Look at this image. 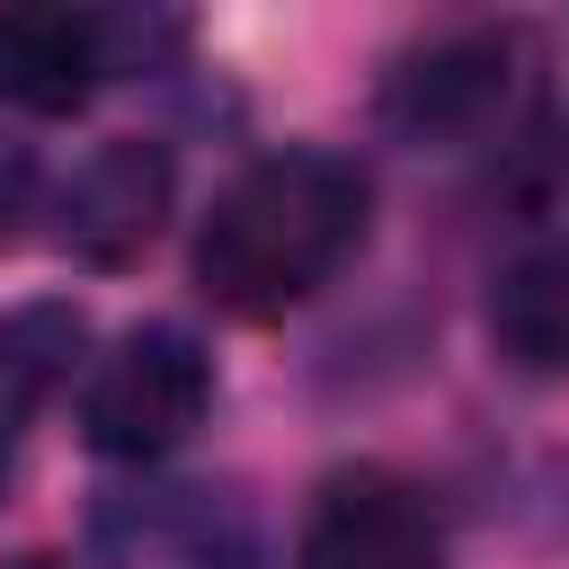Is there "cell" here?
Wrapping results in <instances>:
<instances>
[{
    "instance_id": "1",
    "label": "cell",
    "mask_w": 569,
    "mask_h": 569,
    "mask_svg": "<svg viewBox=\"0 0 569 569\" xmlns=\"http://www.w3.org/2000/svg\"><path fill=\"white\" fill-rule=\"evenodd\" d=\"M356 240H365L356 160H338V151H267L213 196L204 240H196V284L231 320H276V311L311 302L347 267Z\"/></svg>"
},
{
    "instance_id": "2",
    "label": "cell",
    "mask_w": 569,
    "mask_h": 569,
    "mask_svg": "<svg viewBox=\"0 0 569 569\" xmlns=\"http://www.w3.org/2000/svg\"><path fill=\"white\" fill-rule=\"evenodd\" d=\"M204 409H213V356L178 320L124 329L80 382V436L116 462H151V453L187 445L204 427Z\"/></svg>"
},
{
    "instance_id": "3",
    "label": "cell",
    "mask_w": 569,
    "mask_h": 569,
    "mask_svg": "<svg viewBox=\"0 0 569 569\" xmlns=\"http://www.w3.org/2000/svg\"><path fill=\"white\" fill-rule=\"evenodd\" d=\"M525 107H533V44L516 27L436 36L427 53H409L391 71V98H382V116L436 151H480L507 124H525Z\"/></svg>"
},
{
    "instance_id": "4",
    "label": "cell",
    "mask_w": 569,
    "mask_h": 569,
    "mask_svg": "<svg viewBox=\"0 0 569 569\" xmlns=\"http://www.w3.org/2000/svg\"><path fill=\"white\" fill-rule=\"evenodd\" d=\"M436 551H445V533H436L427 489L382 462L329 471L311 489V516L293 542L302 569H436Z\"/></svg>"
},
{
    "instance_id": "5",
    "label": "cell",
    "mask_w": 569,
    "mask_h": 569,
    "mask_svg": "<svg viewBox=\"0 0 569 569\" xmlns=\"http://www.w3.org/2000/svg\"><path fill=\"white\" fill-rule=\"evenodd\" d=\"M169 151L160 142H98L71 178H62V204H53V240L80 258V267H124L160 240L169 222Z\"/></svg>"
},
{
    "instance_id": "6",
    "label": "cell",
    "mask_w": 569,
    "mask_h": 569,
    "mask_svg": "<svg viewBox=\"0 0 569 569\" xmlns=\"http://www.w3.org/2000/svg\"><path fill=\"white\" fill-rule=\"evenodd\" d=\"M116 71V18L89 9H0V98L27 116H71Z\"/></svg>"
},
{
    "instance_id": "7",
    "label": "cell",
    "mask_w": 569,
    "mask_h": 569,
    "mask_svg": "<svg viewBox=\"0 0 569 569\" xmlns=\"http://www.w3.org/2000/svg\"><path fill=\"white\" fill-rule=\"evenodd\" d=\"M107 560L116 569H240V533L231 516L204 498V489H160V498H133L98 525Z\"/></svg>"
},
{
    "instance_id": "8",
    "label": "cell",
    "mask_w": 569,
    "mask_h": 569,
    "mask_svg": "<svg viewBox=\"0 0 569 569\" xmlns=\"http://www.w3.org/2000/svg\"><path fill=\"white\" fill-rule=\"evenodd\" d=\"M489 329L525 373H560L569 365V240L516 258L489 293Z\"/></svg>"
},
{
    "instance_id": "9",
    "label": "cell",
    "mask_w": 569,
    "mask_h": 569,
    "mask_svg": "<svg viewBox=\"0 0 569 569\" xmlns=\"http://www.w3.org/2000/svg\"><path fill=\"white\" fill-rule=\"evenodd\" d=\"M27 187H36L27 151H18V142H0V240L18 231V213H27Z\"/></svg>"
},
{
    "instance_id": "10",
    "label": "cell",
    "mask_w": 569,
    "mask_h": 569,
    "mask_svg": "<svg viewBox=\"0 0 569 569\" xmlns=\"http://www.w3.org/2000/svg\"><path fill=\"white\" fill-rule=\"evenodd\" d=\"M0 569H62V560H44V551H27V560H0Z\"/></svg>"
}]
</instances>
